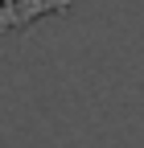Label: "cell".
Masks as SVG:
<instances>
[{
  "label": "cell",
  "mask_w": 144,
  "mask_h": 148,
  "mask_svg": "<svg viewBox=\"0 0 144 148\" xmlns=\"http://www.w3.org/2000/svg\"><path fill=\"white\" fill-rule=\"evenodd\" d=\"M70 0H0V33L4 29H25L29 21L49 12H66Z\"/></svg>",
  "instance_id": "1"
}]
</instances>
